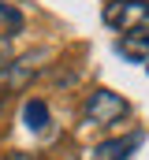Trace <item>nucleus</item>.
Listing matches in <instances>:
<instances>
[{"instance_id": "nucleus-1", "label": "nucleus", "mask_w": 149, "mask_h": 160, "mask_svg": "<svg viewBox=\"0 0 149 160\" xmlns=\"http://www.w3.org/2000/svg\"><path fill=\"white\" fill-rule=\"evenodd\" d=\"M101 19L119 34H149V0H112L105 4Z\"/></svg>"}, {"instance_id": "nucleus-2", "label": "nucleus", "mask_w": 149, "mask_h": 160, "mask_svg": "<svg viewBox=\"0 0 149 160\" xmlns=\"http://www.w3.org/2000/svg\"><path fill=\"white\" fill-rule=\"evenodd\" d=\"M131 116V104L119 97V93H112V89H93L90 97H86V104H82V119L86 123H97V127H108V123H119Z\"/></svg>"}, {"instance_id": "nucleus-3", "label": "nucleus", "mask_w": 149, "mask_h": 160, "mask_svg": "<svg viewBox=\"0 0 149 160\" xmlns=\"http://www.w3.org/2000/svg\"><path fill=\"white\" fill-rule=\"evenodd\" d=\"M142 145V134H119V138H105L101 145H93L90 160H131V153Z\"/></svg>"}, {"instance_id": "nucleus-4", "label": "nucleus", "mask_w": 149, "mask_h": 160, "mask_svg": "<svg viewBox=\"0 0 149 160\" xmlns=\"http://www.w3.org/2000/svg\"><path fill=\"white\" fill-rule=\"evenodd\" d=\"M116 52L127 56L131 63H146L149 67V34H123L116 41Z\"/></svg>"}, {"instance_id": "nucleus-5", "label": "nucleus", "mask_w": 149, "mask_h": 160, "mask_svg": "<svg viewBox=\"0 0 149 160\" xmlns=\"http://www.w3.org/2000/svg\"><path fill=\"white\" fill-rule=\"evenodd\" d=\"M23 123L30 127V130H45V123H49V104L34 97V101H26V108H23Z\"/></svg>"}, {"instance_id": "nucleus-6", "label": "nucleus", "mask_w": 149, "mask_h": 160, "mask_svg": "<svg viewBox=\"0 0 149 160\" xmlns=\"http://www.w3.org/2000/svg\"><path fill=\"white\" fill-rule=\"evenodd\" d=\"M0 19H4V22H8L11 30H19V26H23V15H19V11H15L11 4H4V0H0Z\"/></svg>"}, {"instance_id": "nucleus-7", "label": "nucleus", "mask_w": 149, "mask_h": 160, "mask_svg": "<svg viewBox=\"0 0 149 160\" xmlns=\"http://www.w3.org/2000/svg\"><path fill=\"white\" fill-rule=\"evenodd\" d=\"M11 67V34H0V75Z\"/></svg>"}, {"instance_id": "nucleus-8", "label": "nucleus", "mask_w": 149, "mask_h": 160, "mask_svg": "<svg viewBox=\"0 0 149 160\" xmlns=\"http://www.w3.org/2000/svg\"><path fill=\"white\" fill-rule=\"evenodd\" d=\"M67 160H74V157H67Z\"/></svg>"}]
</instances>
